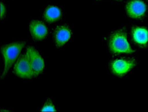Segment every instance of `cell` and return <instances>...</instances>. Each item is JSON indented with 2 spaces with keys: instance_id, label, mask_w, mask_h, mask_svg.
<instances>
[{
  "instance_id": "30bf717a",
  "label": "cell",
  "mask_w": 148,
  "mask_h": 112,
  "mask_svg": "<svg viewBox=\"0 0 148 112\" xmlns=\"http://www.w3.org/2000/svg\"><path fill=\"white\" fill-rule=\"evenodd\" d=\"M62 16L61 10L56 6H49L43 13L44 20L49 24H53L60 20Z\"/></svg>"
},
{
  "instance_id": "7c38bea8",
  "label": "cell",
  "mask_w": 148,
  "mask_h": 112,
  "mask_svg": "<svg viewBox=\"0 0 148 112\" xmlns=\"http://www.w3.org/2000/svg\"><path fill=\"white\" fill-rule=\"evenodd\" d=\"M7 10L5 8V5L3 2H1V19H3L5 17L6 12H7Z\"/></svg>"
},
{
  "instance_id": "52a82bcc",
  "label": "cell",
  "mask_w": 148,
  "mask_h": 112,
  "mask_svg": "<svg viewBox=\"0 0 148 112\" xmlns=\"http://www.w3.org/2000/svg\"><path fill=\"white\" fill-rule=\"evenodd\" d=\"M136 63L131 59L119 58L113 60L111 63V70L118 76L126 74L136 66Z\"/></svg>"
},
{
  "instance_id": "8fae6325",
  "label": "cell",
  "mask_w": 148,
  "mask_h": 112,
  "mask_svg": "<svg viewBox=\"0 0 148 112\" xmlns=\"http://www.w3.org/2000/svg\"><path fill=\"white\" fill-rule=\"evenodd\" d=\"M41 111L43 112H50V111H56L55 106L53 104V101L51 99H47L45 102L43 107L41 109Z\"/></svg>"
},
{
  "instance_id": "5bb4252c",
  "label": "cell",
  "mask_w": 148,
  "mask_h": 112,
  "mask_svg": "<svg viewBox=\"0 0 148 112\" xmlns=\"http://www.w3.org/2000/svg\"><path fill=\"white\" fill-rule=\"evenodd\" d=\"M96 1H102V0H96Z\"/></svg>"
},
{
  "instance_id": "7a4b0ae2",
  "label": "cell",
  "mask_w": 148,
  "mask_h": 112,
  "mask_svg": "<svg viewBox=\"0 0 148 112\" xmlns=\"http://www.w3.org/2000/svg\"><path fill=\"white\" fill-rule=\"evenodd\" d=\"M108 46L114 55L131 54L134 52L130 46L125 30L119 29L113 32L108 38Z\"/></svg>"
},
{
  "instance_id": "6da1fadb",
  "label": "cell",
  "mask_w": 148,
  "mask_h": 112,
  "mask_svg": "<svg viewBox=\"0 0 148 112\" xmlns=\"http://www.w3.org/2000/svg\"><path fill=\"white\" fill-rule=\"evenodd\" d=\"M25 44V41H22L13 42L1 47V50L4 63V68L1 76V79L5 78L9 69L18 58Z\"/></svg>"
},
{
  "instance_id": "9c48e42d",
  "label": "cell",
  "mask_w": 148,
  "mask_h": 112,
  "mask_svg": "<svg viewBox=\"0 0 148 112\" xmlns=\"http://www.w3.org/2000/svg\"><path fill=\"white\" fill-rule=\"evenodd\" d=\"M132 35L135 43L140 46H146L148 43V30L143 27H135L132 29Z\"/></svg>"
},
{
  "instance_id": "277c9868",
  "label": "cell",
  "mask_w": 148,
  "mask_h": 112,
  "mask_svg": "<svg viewBox=\"0 0 148 112\" xmlns=\"http://www.w3.org/2000/svg\"><path fill=\"white\" fill-rule=\"evenodd\" d=\"M148 8L143 0H130L125 5V11L128 17L135 20L145 18Z\"/></svg>"
},
{
  "instance_id": "5b68a950",
  "label": "cell",
  "mask_w": 148,
  "mask_h": 112,
  "mask_svg": "<svg viewBox=\"0 0 148 112\" xmlns=\"http://www.w3.org/2000/svg\"><path fill=\"white\" fill-rule=\"evenodd\" d=\"M26 53L34 71L35 77H36L44 71L45 69L44 59L38 51L31 46L27 47Z\"/></svg>"
},
{
  "instance_id": "3957f363",
  "label": "cell",
  "mask_w": 148,
  "mask_h": 112,
  "mask_svg": "<svg viewBox=\"0 0 148 112\" xmlns=\"http://www.w3.org/2000/svg\"><path fill=\"white\" fill-rule=\"evenodd\" d=\"M14 74L23 79L35 77L34 71L30 65L27 53H23L17 59L13 69Z\"/></svg>"
},
{
  "instance_id": "4fadbf2b",
  "label": "cell",
  "mask_w": 148,
  "mask_h": 112,
  "mask_svg": "<svg viewBox=\"0 0 148 112\" xmlns=\"http://www.w3.org/2000/svg\"><path fill=\"white\" fill-rule=\"evenodd\" d=\"M113 1H123V0H113Z\"/></svg>"
},
{
  "instance_id": "ba28073f",
  "label": "cell",
  "mask_w": 148,
  "mask_h": 112,
  "mask_svg": "<svg viewBox=\"0 0 148 112\" xmlns=\"http://www.w3.org/2000/svg\"><path fill=\"white\" fill-rule=\"evenodd\" d=\"M29 27L30 35L34 41H43L49 34L48 28L41 21L32 20L30 22Z\"/></svg>"
},
{
  "instance_id": "8992f818",
  "label": "cell",
  "mask_w": 148,
  "mask_h": 112,
  "mask_svg": "<svg viewBox=\"0 0 148 112\" xmlns=\"http://www.w3.org/2000/svg\"><path fill=\"white\" fill-rule=\"evenodd\" d=\"M54 45L58 48L62 47L69 42L72 36V31L67 24L58 25L53 33Z\"/></svg>"
}]
</instances>
